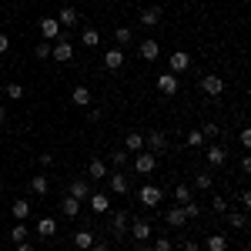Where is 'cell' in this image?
I'll return each mask as SVG.
<instances>
[{
	"mask_svg": "<svg viewBox=\"0 0 251 251\" xmlns=\"http://www.w3.org/2000/svg\"><path fill=\"white\" fill-rule=\"evenodd\" d=\"M127 228H131L127 208H111V211H107V231H111V238H124Z\"/></svg>",
	"mask_w": 251,
	"mask_h": 251,
	"instance_id": "obj_1",
	"label": "cell"
},
{
	"mask_svg": "<svg viewBox=\"0 0 251 251\" xmlns=\"http://www.w3.org/2000/svg\"><path fill=\"white\" fill-rule=\"evenodd\" d=\"M137 201H141V208H157V204L164 201V191H161L157 184H144V188L137 191Z\"/></svg>",
	"mask_w": 251,
	"mask_h": 251,
	"instance_id": "obj_2",
	"label": "cell"
},
{
	"mask_svg": "<svg viewBox=\"0 0 251 251\" xmlns=\"http://www.w3.org/2000/svg\"><path fill=\"white\" fill-rule=\"evenodd\" d=\"M50 57L57 60V64H67V60H74V44L67 37H57L50 44Z\"/></svg>",
	"mask_w": 251,
	"mask_h": 251,
	"instance_id": "obj_3",
	"label": "cell"
},
{
	"mask_svg": "<svg viewBox=\"0 0 251 251\" xmlns=\"http://www.w3.org/2000/svg\"><path fill=\"white\" fill-rule=\"evenodd\" d=\"M168 148V137H164V131L161 127H151L148 134H144V151H151V154H161Z\"/></svg>",
	"mask_w": 251,
	"mask_h": 251,
	"instance_id": "obj_4",
	"label": "cell"
},
{
	"mask_svg": "<svg viewBox=\"0 0 251 251\" xmlns=\"http://www.w3.org/2000/svg\"><path fill=\"white\" fill-rule=\"evenodd\" d=\"M127 234H131L134 241H151L154 228H151V221H148V218H134V221H131V228H127Z\"/></svg>",
	"mask_w": 251,
	"mask_h": 251,
	"instance_id": "obj_5",
	"label": "cell"
},
{
	"mask_svg": "<svg viewBox=\"0 0 251 251\" xmlns=\"http://www.w3.org/2000/svg\"><path fill=\"white\" fill-rule=\"evenodd\" d=\"M87 208L94 214H107L111 211V194L107 191H91L87 194Z\"/></svg>",
	"mask_w": 251,
	"mask_h": 251,
	"instance_id": "obj_6",
	"label": "cell"
},
{
	"mask_svg": "<svg viewBox=\"0 0 251 251\" xmlns=\"http://www.w3.org/2000/svg\"><path fill=\"white\" fill-rule=\"evenodd\" d=\"M157 168V154H151V151H137L134 154V171L137 174H151Z\"/></svg>",
	"mask_w": 251,
	"mask_h": 251,
	"instance_id": "obj_7",
	"label": "cell"
},
{
	"mask_svg": "<svg viewBox=\"0 0 251 251\" xmlns=\"http://www.w3.org/2000/svg\"><path fill=\"white\" fill-rule=\"evenodd\" d=\"M37 27H40V34H44V40H47V44H54V40L60 37V24H57V17H40V20H37Z\"/></svg>",
	"mask_w": 251,
	"mask_h": 251,
	"instance_id": "obj_8",
	"label": "cell"
},
{
	"mask_svg": "<svg viewBox=\"0 0 251 251\" xmlns=\"http://www.w3.org/2000/svg\"><path fill=\"white\" fill-rule=\"evenodd\" d=\"M177 87H181L177 74H171V71H168V74H157V91H161L164 97H174V94H177Z\"/></svg>",
	"mask_w": 251,
	"mask_h": 251,
	"instance_id": "obj_9",
	"label": "cell"
},
{
	"mask_svg": "<svg viewBox=\"0 0 251 251\" xmlns=\"http://www.w3.org/2000/svg\"><path fill=\"white\" fill-rule=\"evenodd\" d=\"M107 191L111 194H127L131 191V181L124 177V171H111L107 174Z\"/></svg>",
	"mask_w": 251,
	"mask_h": 251,
	"instance_id": "obj_10",
	"label": "cell"
},
{
	"mask_svg": "<svg viewBox=\"0 0 251 251\" xmlns=\"http://www.w3.org/2000/svg\"><path fill=\"white\" fill-rule=\"evenodd\" d=\"M34 234H40V238H54V234H57V218H50V214H40L37 225H34Z\"/></svg>",
	"mask_w": 251,
	"mask_h": 251,
	"instance_id": "obj_11",
	"label": "cell"
},
{
	"mask_svg": "<svg viewBox=\"0 0 251 251\" xmlns=\"http://www.w3.org/2000/svg\"><path fill=\"white\" fill-rule=\"evenodd\" d=\"M168 67H171V74H184L191 67V54L188 50H174L171 57H168Z\"/></svg>",
	"mask_w": 251,
	"mask_h": 251,
	"instance_id": "obj_12",
	"label": "cell"
},
{
	"mask_svg": "<svg viewBox=\"0 0 251 251\" xmlns=\"http://www.w3.org/2000/svg\"><path fill=\"white\" fill-rule=\"evenodd\" d=\"M71 104H74V107H84V111H87V107L94 104V94H91V87L77 84V87L71 91Z\"/></svg>",
	"mask_w": 251,
	"mask_h": 251,
	"instance_id": "obj_13",
	"label": "cell"
},
{
	"mask_svg": "<svg viewBox=\"0 0 251 251\" xmlns=\"http://www.w3.org/2000/svg\"><path fill=\"white\" fill-rule=\"evenodd\" d=\"M204 161H208L211 168H221V164L228 161V151H225V144H208V148H204Z\"/></svg>",
	"mask_w": 251,
	"mask_h": 251,
	"instance_id": "obj_14",
	"label": "cell"
},
{
	"mask_svg": "<svg viewBox=\"0 0 251 251\" xmlns=\"http://www.w3.org/2000/svg\"><path fill=\"white\" fill-rule=\"evenodd\" d=\"M201 91L208 97H218L221 91H225V77H218V74H204L201 77Z\"/></svg>",
	"mask_w": 251,
	"mask_h": 251,
	"instance_id": "obj_15",
	"label": "cell"
},
{
	"mask_svg": "<svg viewBox=\"0 0 251 251\" xmlns=\"http://www.w3.org/2000/svg\"><path fill=\"white\" fill-rule=\"evenodd\" d=\"M137 54H141V60H157L161 57V44H157L154 37L141 40V44H137Z\"/></svg>",
	"mask_w": 251,
	"mask_h": 251,
	"instance_id": "obj_16",
	"label": "cell"
},
{
	"mask_svg": "<svg viewBox=\"0 0 251 251\" xmlns=\"http://www.w3.org/2000/svg\"><path fill=\"white\" fill-rule=\"evenodd\" d=\"M107 174H111V164H107L104 157H94V161L87 164V177H91V181H104Z\"/></svg>",
	"mask_w": 251,
	"mask_h": 251,
	"instance_id": "obj_17",
	"label": "cell"
},
{
	"mask_svg": "<svg viewBox=\"0 0 251 251\" xmlns=\"http://www.w3.org/2000/svg\"><path fill=\"white\" fill-rule=\"evenodd\" d=\"M164 221H168V228H184V225H188V214H184L181 204H174V208L164 211Z\"/></svg>",
	"mask_w": 251,
	"mask_h": 251,
	"instance_id": "obj_18",
	"label": "cell"
},
{
	"mask_svg": "<svg viewBox=\"0 0 251 251\" xmlns=\"http://www.w3.org/2000/svg\"><path fill=\"white\" fill-rule=\"evenodd\" d=\"M80 208H84V201L71 198V194L60 201V214H64V218H71V221H74V218H80Z\"/></svg>",
	"mask_w": 251,
	"mask_h": 251,
	"instance_id": "obj_19",
	"label": "cell"
},
{
	"mask_svg": "<svg viewBox=\"0 0 251 251\" xmlns=\"http://www.w3.org/2000/svg\"><path fill=\"white\" fill-rule=\"evenodd\" d=\"M221 218L228 221V228H234V231H245L248 228V211H225Z\"/></svg>",
	"mask_w": 251,
	"mask_h": 251,
	"instance_id": "obj_20",
	"label": "cell"
},
{
	"mask_svg": "<svg viewBox=\"0 0 251 251\" xmlns=\"http://www.w3.org/2000/svg\"><path fill=\"white\" fill-rule=\"evenodd\" d=\"M67 194H71V198H77V201H87V194H91V181H87V177H74Z\"/></svg>",
	"mask_w": 251,
	"mask_h": 251,
	"instance_id": "obj_21",
	"label": "cell"
},
{
	"mask_svg": "<svg viewBox=\"0 0 251 251\" xmlns=\"http://www.w3.org/2000/svg\"><path fill=\"white\" fill-rule=\"evenodd\" d=\"M104 67H107V71H121V67H124V50H121V47H111V50L104 54Z\"/></svg>",
	"mask_w": 251,
	"mask_h": 251,
	"instance_id": "obj_22",
	"label": "cell"
},
{
	"mask_svg": "<svg viewBox=\"0 0 251 251\" xmlns=\"http://www.w3.org/2000/svg\"><path fill=\"white\" fill-rule=\"evenodd\" d=\"M214 188V174L211 171H201V174H194V181H191V191H211Z\"/></svg>",
	"mask_w": 251,
	"mask_h": 251,
	"instance_id": "obj_23",
	"label": "cell"
},
{
	"mask_svg": "<svg viewBox=\"0 0 251 251\" xmlns=\"http://www.w3.org/2000/svg\"><path fill=\"white\" fill-rule=\"evenodd\" d=\"M124 151H127V154H137V151H144V134H141V131H131V134L124 137Z\"/></svg>",
	"mask_w": 251,
	"mask_h": 251,
	"instance_id": "obj_24",
	"label": "cell"
},
{
	"mask_svg": "<svg viewBox=\"0 0 251 251\" xmlns=\"http://www.w3.org/2000/svg\"><path fill=\"white\" fill-rule=\"evenodd\" d=\"M77 10H74V7H60V14H57V24H60V30H64V27H74V24H77Z\"/></svg>",
	"mask_w": 251,
	"mask_h": 251,
	"instance_id": "obj_25",
	"label": "cell"
},
{
	"mask_svg": "<svg viewBox=\"0 0 251 251\" xmlns=\"http://www.w3.org/2000/svg\"><path fill=\"white\" fill-rule=\"evenodd\" d=\"M10 214H14L17 221H27V218H30V201H24V198H17V201L10 204Z\"/></svg>",
	"mask_w": 251,
	"mask_h": 251,
	"instance_id": "obj_26",
	"label": "cell"
},
{
	"mask_svg": "<svg viewBox=\"0 0 251 251\" xmlns=\"http://www.w3.org/2000/svg\"><path fill=\"white\" fill-rule=\"evenodd\" d=\"M188 201H194L191 184H174V204H188Z\"/></svg>",
	"mask_w": 251,
	"mask_h": 251,
	"instance_id": "obj_27",
	"label": "cell"
},
{
	"mask_svg": "<svg viewBox=\"0 0 251 251\" xmlns=\"http://www.w3.org/2000/svg\"><path fill=\"white\" fill-rule=\"evenodd\" d=\"M141 24H144V27H157V24H161V7H148V10H141Z\"/></svg>",
	"mask_w": 251,
	"mask_h": 251,
	"instance_id": "obj_28",
	"label": "cell"
},
{
	"mask_svg": "<svg viewBox=\"0 0 251 251\" xmlns=\"http://www.w3.org/2000/svg\"><path fill=\"white\" fill-rule=\"evenodd\" d=\"M94 245V231H87V228H80L77 234H74V248H80V251H87Z\"/></svg>",
	"mask_w": 251,
	"mask_h": 251,
	"instance_id": "obj_29",
	"label": "cell"
},
{
	"mask_svg": "<svg viewBox=\"0 0 251 251\" xmlns=\"http://www.w3.org/2000/svg\"><path fill=\"white\" fill-rule=\"evenodd\" d=\"M204 245H208V251H228V238L225 234H208Z\"/></svg>",
	"mask_w": 251,
	"mask_h": 251,
	"instance_id": "obj_30",
	"label": "cell"
},
{
	"mask_svg": "<svg viewBox=\"0 0 251 251\" xmlns=\"http://www.w3.org/2000/svg\"><path fill=\"white\" fill-rule=\"evenodd\" d=\"M27 238H30V228H27L24 221H17V225L10 228V241H14V245H20V241H27Z\"/></svg>",
	"mask_w": 251,
	"mask_h": 251,
	"instance_id": "obj_31",
	"label": "cell"
},
{
	"mask_svg": "<svg viewBox=\"0 0 251 251\" xmlns=\"http://www.w3.org/2000/svg\"><path fill=\"white\" fill-rule=\"evenodd\" d=\"M131 40H134V30H131V27H117L114 30V44L117 47H127Z\"/></svg>",
	"mask_w": 251,
	"mask_h": 251,
	"instance_id": "obj_32",
	"label": "cell"
},
{
	"mask_svg": "<svg viewBox=\"0 0 251 251\" xmlns=\"http://www.w3.org/2000/svg\"><path fill=\"white\" fill-rule=\"evenodd\" d=\"M30 191H34V194H40V198H44V194L50 191V181H47L44 174H37V177H30Z\"/></svg>",
	"mask_w": 251,
	"mask_h": 251,
	"instance_id": "obj_33",
	"label": "cell"
},
{
	"mask_svg": "<svg viewBox=\"0 0 251 251\" xmlns=\"http://www.w3.org/2000/svg\"><path fill=\"white\" fill-rule=\"evenodd\" d=\"M80 44H84V47H97V44H100V34H97V27H84V34H80Z\"/></svg>",
	"mask_w": 251,
	"mask_h": 251,
	"instance_id": "obj_34",
	"label": "cell"
},
{
	"mask_svg": "<svg viewBox=\"0 0 251 251\" xmlns=\"http://www.w3.org/2000/svg\"><path fill=\"white\" fill-rule=\"evenodd\" d=\"M124 161H127V151H124V148H117V151H111V157H107V164H111L114 171H121V168H124Z\"/></svg>",
	"mask_w": 251,
	"mask_h": 251,
	"instance_id": "obj_35",
	"label": "cell"
},
{
	"mask_svg": "<svg viewBox=\"0 0 251 251\" xmlns=\"http://www.w3.org/2000/svg\"><path fill=\"white\" fill-rule=\"evenodd\" d=\"M225 211H228V198H225V194H214V198H211V214L221 218Z\"/></svg>",
	"mask_w": 251,
	"mask_h": 251,
	"instance_id": "obj_36",
	"label": "cell"
},
{
	"mask_svg": "<svg viewBox=\"0 0 251 251\" xmlns=\"http://www.w3.org/2000/svg\"><path fill=\"white\" fill-rule=\"evenodd\" d=\"M181 208H184V214H188V221H198V218L204 214V208H201L198 201H188V204H181Z\"/></svg>",
	"mask_w": 251,
	"mask_h": 251,
	"instance_id": "obj_37",
	"label": "cell"
},
{
	"mask_svg": "<svg viewBox=\"0 0 251 251\" xmlns=\"http://www.w3.org/2000/svg\"><path fill=\"white\" fill-rule=\"evenodd\" d=\"M198 131H201V137H204V141H211V137H218V131H221V127H218L214 121H204Z\"/></svg>",
	"mask_w": 251,
	"mask_h": 251,
	"instance_id": "obj_38",
	"label": "cell"
},
{
	"mask_svg": "<svg viewBox=\"0 0 251 251\" xmlns=\"http://www.w3.org/2000/svg\"><path fill=\"white\" fill-rule=\"evenodd\" d=\"M184 141H188V148H204V137H201V131H198V127H194V131H188V137H184Z\"/></svg>",
	"mask_w": 251,
	"mask_h": 251,
	"instance_id": "obj_39",
	"label": "cell"
},
{
	"mask_svg": "<svg viewBox=\"0 0 251 251\" xmlns=\"http://www.w3.org/2000/svg\"><path fill=\"white\" fill-rule=\"evenodd\" d=\"M174 248V241L168 238V234H157L154 238V251H171Z\"/></svg>",
	"mask_w": 251,
	"mask_h": 251,
	"instance_id": "obj_40",
	"label": "cell"
},
{
	"mask_svg": "<svg viewBox=\"0 0 251 251\" xmlns=\"http://www.w3.org/2000/svg\"><path fill=\"white\" fill-rule=\"evenodd\" d=\"M34 57H37V60H47V57H50V44H47V40H40L37 47H34Z\"/></svg>",
	"mask_w": 251,
	"mask_h": 251,
	"instance_id": "obj_41",
	"label": "cell"
},
{
	"mask_svg": "<svg viewBox=\"0 0 251 251\" xmlns=\"http://www.w3.org/2000/svg\"><path fill=\"white\" fill-rule=\"evenodd\" d=\"M7 97H10V100H20V97H24V87H20L17 80H10V84H7Z\"/></svg>",
	"mask_w": 251,
	"mask_h": 251,
	"instance_id": "obj_42",
	"label": "cell"
},
{
	"mask_svg": "<svg viewBox=\"0 0 251 251\" xmlns=\"http://www.w3.org/2000/svg\"><path fill=\"white\" fill-rule=\"evenodd\" d=\"M238 201H241V211H248V208H251V191H248V188H241Z\"/></svg>",
	"mask_w": 251,
	"mask_h": 251,
	"instance_id": "obj_43",
	"label": "cell"
},
{
	"mask_svg": "<svg viewBox=\"0 0 251 251\" xmlns=\"http://www.w3.org/2000/svg\"><path fill=\"white\" fill-rule=\"evenodd\" d=\"M87 251H111V241H97L94 238V245H91Z\"/></svg>",
	"mask_w": 251,
	"mask_h": 251,
	"instance_id": "obj_44",
	"label": "cell"
},
{
	"mask_svg": "<svg viewBox=\"0 0 251 251\" xmlns=\"http://www.w3.org/2000/svg\"><path fill=\"white\" fill-rule=\"evenodd\" d=\"M37 164L40 168H50L54 164V154H37Z\"/></svg>",
	"mask_w": 251,
	"mask_h": 251,
	"instance_id": "obj_45",
	"label": "cell"
},
{
	"mask_svg": "<svg viewBox=\"0 0 251 251\" xmlns=\"http://www.w3.org/2000/svg\"><path fill=\"white\" fill-rule=\"evenodd\" d=\"M7 50H10V37H7V34H0V57H3Z\"/></svg>",
	"mask_w": 251,
	"mask_h": 251,
	"instance_id": "obj_46",
	"label": "cell"
},
{
	"mask_svg": "<svg viewBox=\"0 0 251 251\" xmlns=\"http://www.w3.org/2000/svg\"><path fill=\"white\" fill-rule=\"evenodd\" d=\"M238 137H241V148H248V144H251V131H248V127H241V134H238Z\"/></svg>",
	"mask_w": 251,
	"mask_h": 251,
	"instance_id": "obj_47",
	"label": "cell"
},
{
	"mask_svg": "<svg viewBox=\"0 0 251 251\" xmlns=\"http://www.w3.org/2000/svg\"><path fill=\"white\" fill-rule=\"evenodd\" d=\"M181 248H184V251H201V245H198V241H194V238H188V241H184V245H181Z\"/></svg>",
	"mask_w": 251,
	"mask_h": 251,
	"instance_id": "obj_48",
	"label": "cell"
},
{
	"mask_svg": "<svg viewBox=\"0 0 251 251\" xmlns=\"http://www.w3.org/2000/svg\"><path fill=\"white\" fill-rule=\"evenodd\" d=\"M241 171H245V174L251 171V157H248V154H241Z\"/></svg>",
	"mask_w": 251,
	"mask_h": 251,
	"instance_id": "obj_49",
	"label": "cell"
},
{
	"mask_svg": "<svg viewBox=\"0 0 251 251\" xmlns=\"http://www.w3.org/2000/svg\"><path fill=\"white\" fill-rule=\"evenodd\" d=\"M87 117L91 121H100V107H87Z\"/></svg>",
	"mask_w": 251,
	"mask_h": 251,
	"instance_id": "obj_50",
	"label": "cell"
},
{
	"mask_svg": "<svg viewBox=\"0 0 251 251\" xmlns=\"http://www.w3.org/2000/svg\"><path fill=\"white\" fill-rule=\"evenodd\" d=\"M14 251H34V245L30 241H20V245H14Z\"/></svg>",
	"mask_w": 251,
	"mask_h": 251,
	"instance_id": "obj_51",
	"label": "cell"
},
{
	"mask_svg": "<svg viewBox=\"0 0 251 251\" xmlns=\"http://www.w3.org/2000/svg\"><path fill=\"white\" fill-rule=\"evenodd\" d=\"M3 121H7V111H3V104H0V124H3Z\"/></svg>",
	"mask_w": 251,
	"mask_h": 251,
	"instance_id": "obj_52",
	"label": "cell"
},
{
	"mask_svg": "<svg viewBox=\"0 0 251 251\" xmlns=\"http://www.w3.org/2000/svg\"><path fill=\"white\" fill-rule=\"evenodd\" d=\"M148 251H154V248H148Z\"/></svg>",
	"mask_w": 251,
	"mask_h": 251,
	"instance_id": "obj_53",
	"label": "cell"
},
{
	"mask_svg": "<svg viewBox=\"0 0 251 251\" xmlns=\"http://www.w3.org/2000/svg\"><path fill=\"white\" fill-rule=\"evenodd\" d=\"M0 251H3V248H0Z\"/></svg>",
	"mask_w": 251,
	"mask_h": 251,
	"instance_id": "obj_54",
	"label": "cell"
}]
</instances>
